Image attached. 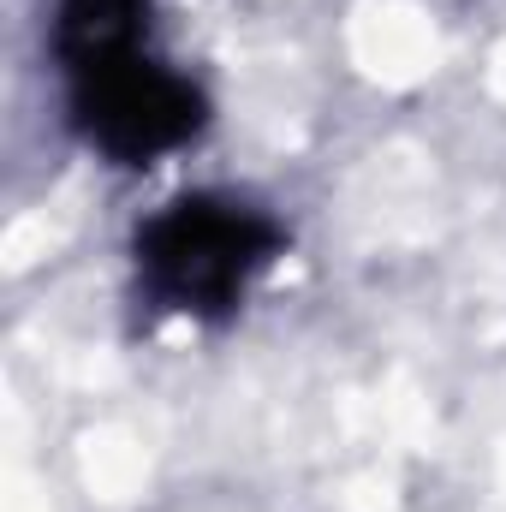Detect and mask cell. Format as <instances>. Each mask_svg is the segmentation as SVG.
<instances>
[{
    "label": "cell",
    "instance_id": "6da1fadb",
    "mask_svg": "<svg viewBox=\"0 0 506 512\" xmlns=\"http://www.w3.org/2000/svg\"><path fill=\"white\" fill-rule=\"evenodd\" d=\"M280 251H286V227L268 209L227 191H191L137 227L131 268H137V292L161 316L227 322Z\"/></svg>",
    "mask_w": 506,
    "mask_h": 512
},
{
    "label": "cell",
    "instance_id": "7a4b0ae2",
    "mask_svg": "<svg viewBox=\"0 0 506 512\" xmlns=\"http://www.w3.org/2000/svg\"><path fill=\"white\" fill-rule=\"evenodd\" d=\"M66 120L114 167H149L209 126V96L197 78L167 66L149 42L66 66Z\"/></svg>",
    "mask_w": 506,
    "mask_h": 512
},
{
    "label": "cell",
    "instance_id": "3957f363",
    "mask_svg": "<svg viewBox=\"0 0 506 512\" xmlns=\"http://www.w3.org/2000/svg\"><path fill=\"white\" fill-rule=\"evenodd\" d=\"M149 12H155V0H54V60H60V72L149 42Z\"/></svg>",
    "mask_w": 506,
    "mask_h": 512
}]
</instances>
